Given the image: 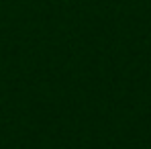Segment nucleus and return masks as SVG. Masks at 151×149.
<instances>
[]
</instances>
